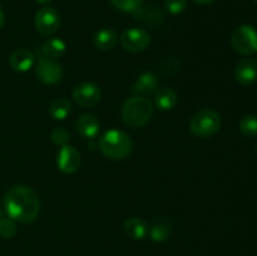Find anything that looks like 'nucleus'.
Masks as SVG:
<instances>
[{
	"label": "nucleus",
	"instance_id": "f257e3e1",
	"mask_svg": "<svg viewBox=\"0 0 257 256\" xmlns=\"http://www.w3.org/2000/svg\"><path fill=\"white\" fill-rule=\"evenodd\" d=\"M4 208L8 217L15 222L30 223L35 221L40 211L37 192L25 185H15L4 196Z\"/></svg>",
	"mask_w": 257,
	"mask_h": 256
},
{
	"label": "nucleus",
	"instance_id": "f03ea898",
	"mask_svg": "<svg viewBox=\"0 0 257 256\" xmlns=\"http://www.w3.org/2000/svg\"><path fill=\"white\" fill-rule=\"evenodd\" d=\"M99 150L110 160L120 161L131 155L133 142L123 131L109 130L99 138Z\"/></svg>",
	"mask_w": 257,
	"mask_h": 256
},
{
	"label": "nucleus",
	"instance_id": "7ed1b4c3",
	"mask_svg": "<svg viewBox=\"0 0 257 256\" xmlns=\"http://www.w3.org/2000/svg\"><path fill=\"white\" fill-rule=\"evenodd\" d=\"M155 105L148 98L135 95L124 102L122 107V119L132 128L145 125L152 118Z\"/></svg>",
	"mask_w": 257,
	"mask_h": 256
},
{
	"label": "nucleus",
	"instance_id": "20e7f679",
	"mask_svg": "<svg viewBox=\"0 0 257 256\" xmlns=\"http://www.w3.org/2000/svg\"><path fill=\"white\" fill-rule=\"evenodd\" d=\"M221 128V117L216 110L205 108L191 118L190 130L195 136L207 138L217 133Z\"/></svg>",
	"mask_w": 257,
	"mask_h": 256
},
{
	"label": "nucleus",
	"instance_id": "39448f33",
	"mask_svg": "<svg viewBox=\"0 0 257 256\" xmlns=\"http://www.w3.org/2000/svg\"><path fill=\"white\" fill-rule=\"evenodd\" d=\"M233 49L242 55H251L257 52V30L252 25L242 24L236 28L231 37Z\"/></svg>",
	"mask_w": 257,
	"mask_h": 256
},
{
	"label": "nucleus",
	"instance_id": "423d86ee",
	"mask_svg": "<svg viewBox=\"0 0 257 256\" xmlns=\"http://www.w3.org/2000/svg\"><path fill=\"white\" fill-rule=\"evenodd\" d=\"M120 44L123 49L130 53L145 52L151 44V35L142 28H130L120 35Z\"/></svg>",
	"mask_w": 257,
	"mask_h": 256
},
{
	"label": "nucleus",
	"instance_id": "0eeeda50",
	"mask_svg": "<svg viewBox=\"0 0 257 256\" xmlns=\"http://www.w3.org/2000/svg\"><path fill=\"white\" fill-rule=\"evenodd\" d=\"M35 29L40 35L50 37L55 34L60 27V17L54 8L43 7L35 14Z\"/></svg>",
	"mask_w": 257,
	"mask_h": 256
},
{
	"label": "nucleus",
	"instance_id": "6e6552de",
	"mask_svg": "<svg viewBox=\"0 0 257 256\" xmlns=\"http://www.w3.org/2000/svg\"><path fill=\"white\" fill-rule=\"evenodd\" d=\"M35 75L44 84H55L63 78L62 65L50 58H39L34 65Z\"/></svg>",
	"mask_w": 257,
	"mask_h": 256
},
{
	"label": "nucleus",
	"instance_id": "1a4fd4ad",
	"mask_svg": "<svg viewBox=\"0 0 257 256\" xmlns=\"http://www.w3.org/2000/svg\"><path fill=\"white\" fill-rule=\"evenodd\" d=\"M100 88L90 82L80 83L73 90V99L79 107L83 108L94 107L100 100Z\"/></svg>",
	"mask_w": 257,
	"mask_h": 256
},
{
	"label": "nucleus",
	"instance_id": "9d476101",
	"mask_svg": "<svg viewBox=\"0 0 257 256\" xmlns=\"http://www.w3.org/2000/svg\"><path fill=\"white\" fill-rule=\"evenodd\" d=\"M57 166L60 172L73 175L80 167V153L75 147L65 145L60 147L57 155Z\"/></svg>",
	"mask_w": 257,
	"mask_h": 256
},
{
	"label": "nucleus",
	"instance_id": "9b49d317",
	"mask_svg": "<svg viewBox=\"0 0 257 256\" xmlns=\"http://www.w3.org/2000/svg\"><path fill=\"white\" fill-rule=\"evenodd\" d=\"M235 78L240 84L251 85L257 80V60L243 58L235 68Z\"/></svg>",
	"mask_w": 257,
	"mask_h": 256
},
{
	"label": "nucleus",
	"instance_id": "f8f14e48",
	"mask_svg": "<svg viewBox=\"0 0 257 256\" xmlns=\"http://www.w3.org/2000/svg\"><path fill=\"white\" fill-rule=\"evenodd\" d=\"M37 63V57L33 52L25 48H19L14 50L9 57V64L15 72L25 73L34 68Z\"/></svg>",
	"mask_w": 257,
	"mask_h": 256
},
{
	"label": "nucleus",
	"instance_id": "ddd939ff",
	"mask_svg": "<svg viewBox=\"0 0 257 256\" xmlns=\"http://www.w3.org/2000/svg\"><path fill=\"white\" fill-rule=\"evenodd\" d=\"M158 87H160V80L157 75L151 72H146L131 84V92L136 95L145 97L146 94H152L157 92Z\"/></svg>",
	"mask_w": 257,
	"mask_h": 256
},
{
	"label": "nucleus",
	"instance_id": "4468645a",
	"mask_svg": "<svg viewBox=\"0 0 257 256\" xmlns=\"http://www.w3.org/2000/svg\"><path fill=\"white\" fill-rule=\"evenodd\" d=\"M75 125H77L78 133L82 137L88 138V140L97 137L100 130V123L98 118L94 114H89V113L80 115L77 119Z\"/></svg>",
	"mask_w": 257,
	"mask_h": 256
},
{
	"label": "nucleus",
	"instance_id": "2eb2a0df",
	"mask_svg": "<svg viewBox=\"0 0 257 256\" xmlns=\"http://www.w3.org/2000/svg\"><path fill=\"white\" fill-rule=\"evenodd\" d=\"M177 93L171 87L158 88L155 93V104L160 110H171L177 104Z\"/></svg>",
	"mask_w": 257,
	"mask_h": 256
},
{
	"label": "nucleus",
	"instance_id": "dca6fc26",
	"mask_svg": "<svg viewBox=\"0 0 257 256\" xmlns=\"http://www.w3.org/2000/svg\"><path fill=\"white\" fill-rule=\"evenodd\" d=\"M65 50H67V44L64 43V40L59 39V38H49L40 47V58L55 59V58L62 57Z\"/></svg>",
	"mask_w": 257,
	"mask_h": 256
},
{
	"label": "nucleus",
	"instance_id": "f3484780",
	"mask_svg": "<svg viewBox=\"0 0 257 256\" xmlns=\"http://www.w3.org/2000/svg\"><path fill=\"white\" fill-rule=\"evenodd\" d=\"M124 232L132 240H143L148 235V225L138 217H131L124 222Z\"/></svg>",
	"mask_w": 257,
	"mask_h": 256
},
{
	"label": "nucleus",
	"instance_id": "a211bd4d",
	"mask_svg": "<svg viewBox=\"0 0 257 256\" xmlns=\"http://www.w3.org/2000/svg\"><path fill=\"white\" fill-rule=\"evenodd\" d=\"M117 40L118 37L114 30L108 29V28L98 30L93 38L95 48H98L99 50H110L117 44Z\"/></svg>",
	"mask_w": 257,
	"mask_h": 256
},
{
	"label": "nucleus",
	"instance_id": "6ab92c4d",
	"mask_svg": "<svg viewBox=\"0 0 257 256\" xmlns=\"http://www.w3.org/2000/svg\"><path fill=\"white\" fill-rule=\"evenodd\" d=\"M72 112V103L65 98L54 99L49 105V115L55 120H64Z\"/></svg>",
	"mask_w": 257,
	"mask_h": 256
},
{
	"label": "nucleus",
	"instance_id": "aec40b11",
	"mask_svg": "<svg viewBox=\"0 0 257 256\" xmlns=\"http://www.w3.org/2000/svg\"><path fill=\"white\" fill-rule=\"evenodd\" d=\"M172 232V227L168 221L160 220L156 221L150 228H148V235H150L151 240L155 242H163L167 240Z\"/></svg>",
	"mask_w": 257,
	"mask_h": 256
},
{
	"label": "nucleus",
	"instance_id": "412c9836",
	"mask_svg": "<svg viewBox=\"0 0 257 256\" xmlns=\"http://www.w3.org/2000/svg\"><path fill=\"white\" fill-rule=\"evenodd\" d=\"M133 15L136 17V19H141L143 20L145 18H147L146 19V22L147 23H160L161 20H162L163 15L162 13H161V10L158 9L157 7H155V5H150L148 8H141V9H138L137 12L133 13Z\"/></svg>",
	"mask_w": 257,
	"mask_h": 256
},
{
	"label": "nucleus",
	"instance_id": "4be33fe9",
	"mask_svg": "<svg viewBox=\"0 0 257 256\" xmlns=\"http://www.w3.org/2000/svg\"><path fill=\"white\" fill-rule=\"evenodd\" d=\"M241 133L248 138L257 137V115L247 114L241 118L238 123Z\"/></svg>",
	"mask_w": 257,
	"mask_h": 256
},
{
	"label": "nucleus",
	"instance_id": "5701e85b",
	"mask_svg": "<svg viewBox=\"0 0 257 256\" xmlns=\"http://www.w3.org/2000/svg\"><path fill=\"white\" fill-rule=\"evenodd\" d=\"M110 3L120 12L131 13V14L141 9L143 5V0H110Z\"/></svg>",
	"mask_w": 257,
	"mask_h": 256
},
{
	"label": "nucleus",
	"instance_id": "b1692460",
	"mask_svg": "<svg viewBox=\"0 0 257 256\" xmlns=\"http://www.w3.org/2000/svg\"><path fill=\"white\" fill-rule=\"evenodd\" d=\"M17 223L10 217H3L0 220V236L3 238H12L17 235Z\"/></svg>",
	"mask_w": 257,
	"mask_h": 256
},
{
	"label": "nucleus",
	"instance_id": "393cba45",
	"mask_svg": "<svg viewBox=\"0 0 257 256\" xmlns=\"http://www.w3.org/2000/svg\"><path fill=\"white\" fill-rule=\"evenodd\" d=\"M50 138H52V142L54 143V145L63 147V146L68 145V142H69L70 133L68 132L65 128L57 127V128H54V130L52 131Z\"/></svg>",
	"mask_w": 257,
	"mask_h": 256
},
{
	"label": "nucleus",
	"instance_id": "a878e982",
	"mask_svg": "<svg viewBox=\"0 0 257 256\" xmlns=\"http://www.w3.org/2000/svg\"><path fill=\"white\" fill-rule=\"evenodd\" d=\"M165 8L170 14L178 15L187 8V0H166Z\"/></svg>",
	"mask_w": 257,
	"mask_h": 256
},
{
	"label": "nucleus",
	"instance_id": "bb28decb",
	"mask_svg": "<svg viewBox=\"0 0 257 256\" xmlns=\"http://www.w3.org/2000/svg\"><path fill=\"white\" fill-rule=\"evenodd\" d=\"M192 2L200 5H207V4H212V3L216 2V0H192Z\"/></svg>",
	"mask_w": 257,
	"mask_h": 256
},
{
	"label": "nucleus",
	"instance_id": "cd10ccee",
	"mask_svg": "<svg viewBox=\"0 0 257 256\" xmlns=\"http://www.w3.org/2000/svg\"><path fill=\"white\" fill-rule=\"evenodd\" d=\"M4 23H5V14H4V10H3L2 7H0V29L3 28Z\"/></svg>",
	"mask_w": 257,
	"mask_h": 256
},
{
	"label": "nucleus",
	"instance_id": "c85d7f7f",
	"mask_svg": "<svg viewBox=\"0 0 257 256\" xmlns=\"http://www.w3.org/2000/svg\"><path fill=\"white\" fill-rule=\"evenodd\" d=\"M38 3H40V4H48V3H50L52 0H37Z\"/></svg>",
	"mask_w": 257,
	"mask_h": 256
},
{
	"label": "nucleus",
	"instance_id": "c756f323",
	"mask_svg": "<svg viewBox=\"0 0 257 256\" xmlns=\"http://www.w3.org/2000/svg\"><path fill=\"white\" fill-rule=\"evenodd\" d=\"M3 218V211H2V207H0V220Z\"/></svg>",
	"mask_w": 257,
	"mask_h": 256
},
{
	"label": "nucleus",
	"instance_id": "7c9ffc66",
	"mask_svg": "<svg viewBox=\"0 0 257 256\" xmlns=\"http://www.w3.org/2000/svg\"><path fill=\"white\" fill-rule=\"evenodd\" d=\"M256 155H257V146H256Z\"/></svg>",
	"mask_w": 257,
	"mask_h": 256
},
{
	"label": "nucleus",
	"instance_id": "2f4dec72",
	"mask_svg": "<svg viewBox=\"0 0 257 256\" xmlns=\"http://www.w3.org/2000/svg\"><path fill=\"white\" fill-rule=\"evenodd\" d=\"M253 2H255V3H257V0H253Z\"/></svg>",
	"mask_w": 257,
	"mask_h": 256
},
{
	"label": "nucleus",
	"instance_id": "473e14b6",
	"mask_svg": "<svg viewBox=\"0 0 257 256\" xmlns=\"http://www.w3.org/2000/svg\"><path fill=\"white\" fill-rule=\"evenodd\" d=\"M256 54H257V52H256Z\"/></svg>",
	"mask_w": 257,
	"mask_h": 256
}]
</instances>
